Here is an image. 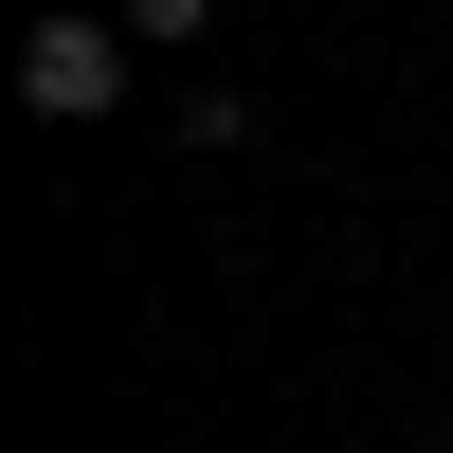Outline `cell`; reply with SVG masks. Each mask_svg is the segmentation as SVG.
<instances>
[{
  "label": "cell",
  "instance_id": "7a4b0ae2",
  "mask_svg": "<svg viewBox=\"0 0 453 453\" xmlns=\"http://www.w3.org/2000/svg\"><path fill=\"white\" fill-rule=\"evenodd\" d=\"M109 19H127V36H164V55H181V36L218 19V0H109Z\"/></svg>",
  "mask_w": 453,
  "mask_h": 453
},
{
  "label": "cell",
  "instance_id": "6da1fadb",
  "mask_svg": "<svg viewBox=\"0 0 453 453\" xmlns=\"http://www.w3.org/2000/svg\"><path fill=\"white\" fill-rule=\"evenodd\" d=\"M127 55H145V36L73 0V19L19 36V109H36V127H127Z\"/></svg>",
  "mask_w": 453,
  "mask_h": 453
}]
</instances>
